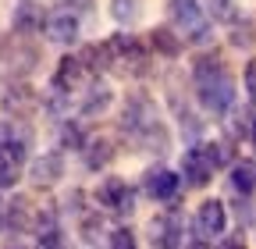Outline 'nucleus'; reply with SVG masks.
I'll list each match as a JSON object with an SVG mask.
<instances>
[{
    "label": "nucleus",
    "mask_w": 256,
    "mask_h": 249,
    "mask_svg": "<svg viewBox=\"0 0 256 249\" xmlns=\"http://www.w3.org/2000/svg\"><path fill=\"white\" fill-rule=\"evenodd\" d=\"M118 132L128 146H136L142 153H153V157H164L171 150V132L164 118H160V107L153 96L146 92H128L124 96V107H121V118H118Z\"/></svg>",
    "instance_id": "nucleus-1"
},
{
    "label": "nucleus",
    "mask_w": 256,
    "mask_h": 249,
    "mask_svg": "<svg viewBox=\"0 0 256 249\" xmlns=\"http://www.w3.org/2000/svg\"><path fill=\"white\" fill-rule=\"evenodd\" d=\"M192 89L206 114L228 118L235 107V78L228 75V64L217 50H206L192 60Z\"/></svg>",
    "instance_id": "nucleus-2"
},
{
    "label": "nucleus",
    "mask_w": 256,
    "mask_h": 249,
    "mask_svg": "<svg viewBox=\"0 0 256 249\" xmlns=\"http://www.w3.org/2000/svg\"><path fill=\"white\" fill-rule=\"evenodd\" d=\"M107 46H110V57H114V68L121 64V72L132 75V78L150 75V46H146V40H139L132 32H114L107 40Z\"/></svg>",
    "instance_id": "nucleus-3"
},
{
    "label": "nucleus",
    "mask_w": 256,
    "mask_h": 249,
    "mask_svg": "<svg viewBox=\"0 0 256 249\" xmlns=\"http://www.w3.org/2000/svg\"><path fill=\"white\" fill-rule=\"evenodd\" d=\"M136 189L128 185L124 178H104L100 185H96V206H100L104 214H114V217H132L136 214Z\"/></svg>",
    "instance_id": "nucleus-4"
},
{
    "label": "nucleus",
    "mask_w": 256,
    "mask_h": 249,
    "mask_svg": "<svg viewBox=\"0 0 256 249\" xmlns=\"http://www.w3.org/2000/svg\"><path fill=\"white\" fill-rule=\"evenodd\" d=\"M43 36H46L54 46H75L78 36H82V18H78L75 11H68V8H57V11H50L46 22H43Z\"/></svg>",
    "instance_id": "nucleus-5"
},
{
    "label": "nucleus",
    "mask_w": 256,
    "mask_h": 249,
    "mask_svg": "<svg viewBox=\"0 0 256 249\" xmlns=\"http://www.w3.org/2000/svg\"><path fill=\"white\" fill-rule=\"evenodd\" d=\"M32 242L43 246V249H54V246H64V228H60V206L57 203H46L32 214Z\"/></svg>",
    "instance_id": "nucleus-6"
},
{
    "label": "nucleus",
    "mask_w": 256,
    "mask_h": 249,
    "mask_svg": "<svg viewBox=\"0 0 256 249\" xmlns=\"http://www.w3.org/2000/svg\"><path fill=\"white\" fill-rule=\"evenodd\" d=\"M182 185H185L182 174L171 168H153L142 174V192H146V200H156V203H178Z\"/></svg>",
    "instance_id": "nucleus-7"
},
{
    "label": "nucleus",
    "mask_w": 256,
    "mask_h": 249,
    "mask_svg": "<svg viewBox=\"0 0 256 249\" xmlns=\"http://www.w3.org/2000/svg\"><path fill=\"white\" fill-rule=\"evenodd\" d=\"M214 164H210V157H206V150L200 146V142H192L185 153H182V168H178V174H182V182L185 185H192V189H203V185H210L214 182Z\"/></svg>",
    "instance_id": "nucleus-8"
},
{
    "label": "nucleus",
    "mask_w": 256,
    "mask_h": 249,
    "mask_svg": "<svg viewBox=\"0 0 256 249\" xmlns=\"http://www.w3.org/2000/svg\"><path fill=\"white\" fill-rule=\"evenodd\" d=\"M60 178H64V150H46L40 157H32L28 182L36 185V189H54Z\"/></svg>",
    "instance_id": "nucleus-9"
},
{
    "label": "nucleus",
    "mask_w": 256,
    "mask_h": 249,
    "mask_svg": "<svg viewBox=\"0 0 256 249\" xmlns=\"http://www.w3.org/2000/svg\"><path fill=\"white\" fill-rule=\"evenodd\" d=\"M185 228H182V214H178V206H168V214H160V217H153V221L146 224V238L153 242V246H182L185 238Z\"/></svg>",
    "instance_id": "nucleus-10"
},
{
    "label": "nucleus",
    "mask_w": 256,
    "mask_h": 249,
    "mask_svg": "<svg viewBox=\"0 0 256 249\" xmlns=\"http://www.w3.org/2000/svg\"><path fill=\"white\" fill-rule=\"evenodd\" d=\"M86 82V64H82V57H60L57 60V68L50 75V89L54 92H64V96H72V92H78Z\"/></svg>",
    "instance_id": "nucleus-11"
},
{
    "label": "nucleus",
    "mask_w": 256,
    "mask_h": 249,
    "mask_svg": "<svg viewBox=\"0 0 256 249\" xmlns=\"http://www.w3.org/2000/svg\"><path fill=\"white\" fill-rule=\"evenodd\" d=\"M43 22H46V11L36 4V0H22L14 8V18H11V32L18 40H32L36 32H43Z\"/></svg>",
    "instance_id": "nucleus-12"
},
{
    "label": "nucleus",
    "mask_w": 256,
    "mask_h": 249,
    "mask_svg": "<svg viewBox=\"0 0 256 249\" xmlns=\"http://www.w3.org/2000/svg\"><path fill=\"white\" fill-rule=\"evenodd\" d=\"M110 104H114V89L104 78H92L89 89H86V96L78 100V114L82 118H100L104 110H110Z\"/></svg>",
    "instance_id": "nucleus-13"
},
{
    "label": "nucleus",
    "mask_w": 256,
    "mask_h": 249,
    "mask_svg": "<svg viewBox=\"0 0 256 249\" xmlns=\"http://www.w3.org/2000/svg\"><path fill=\"white\" fill-rule=\"evenodd\" d=\"M196 228L203 235H224V228H228V206L220 200H203L196 210Z\"/></svg>",
    "instance_id": "nucleus-14"
},
{
    "label": "nucleus",
    "mask_w": 256,
    "mask_h": 249,
    "mask_svg": "<svg viewBox=\"0 0 256 249\" xmlns=\"http://www.w3.org/2000/svg\"><path fill=\"white\" fill-rule=\"evenodd\" d=\"M0 107H4V114H11V118H25L32 107H36L32 86L22 82V78H14V82L8 86V92H4V100H0Z\"/></svg>",
    "instance_id": "nucleus-15"
},
{
    "label": "nucleus",
    "mask_w": 256,
    "mask_h": 249,
    "mask_svg": "<svg viewBox=\"0 0 256 249\" xmlns=\"http://www.w3.org/2000/svg\"><path fill=\"white\" fill-rule=\"evenodd\" d=\"M4 232H11V235L32 232V206L25 196H11L4 203Z\"/></svg>",
    "instance_id": "nucleus-16"
},
{
    "label": "nucleus",
    "mask_w": 256,
    "mask_h": 249,
    "mask_svg": "<svg viewBox=\"0 0 256 249\" xmlns=\"http://www.w3.org/2000/svg\"><path fill=\"white\" fill-rule=\"evenodd\" d=\"M114 142L107 139V136H96V139H86V146H82V164H86V171H104L110 160H114Z\"/></svg>",
    "instance_id": "nucleus-17"
},
{
    "label": "nucleus",
    "mask_w": 256,
    "mask_h": 249,
    "mask_svg": "<svg viewBox=\"0 0 256 249\" xmlns=\"http://www.w3.org/2000/svg\"><path fill=\"white\" fill-rule=\"evenodd\" d=\"M171 107H174V121H178V136H182L188 146L200 142V139H203V121H200V114L192 110L188 104L174 100V96H171Z\"/></svg>",
    "instance_id": "nucleus-18"
},
{
    "label": "nucleus",
    "mask_w": 256,
    "mask_h": 249,
    "mask_svg": "<svg viewBox=\"0 0 256 249\" xmlns=\"http://www.w3.org/2000/svg\"><path fill=\"white\" fill-rule=\"evenodd\" d=\"M54 139H57V150H82V146H86L82 121H75V118H57Z\"/></svg>",
    "instance_id": "nucleus-19"
},
{
    "label": "nucleus",
    "mask_w": 256,
    "mask_h": 249,
    "mask_svg": "<svg viewBox=\"0 0 256 249\" xmlns=\"http://www.w3.org/2000/svg\"><path fill=\"white\" fill-rule=\"evenodd\" d=\"M78 57H82L86 72H92V75H104V72L114 68V57H110V46L107 43H89V46H82Z\"/></svg>",
    "instance_id": "nucleus-20"
},
{
    "label": "nucleus",
    "mask_w": 256,
    "mask_h": 249,
    "mask_svg": "<svg viewBox=\"0 0 256 249\" xmlns=\"http://www.w3.org/2000/svg\"><path fill=\"white\" fill-rule=\"evenodd\" d=\"M182 40L174 36V28H168V25H156L153 32H150V50H156L160 57H168V60H174L178 54H182Z\"/></svg>",
    "instance_id": "nucleus-21"
},
{
    "label": "nucleus",
    "mask_w": 256,
    "mask_h": 249,
    "mask_svg": "<svg viewBox=\"0 0 256 249\" xmlns=\"http://www.w3.org/2000/svg\"><path fill=\"white\" fill-rule=\"evenodd\" d=\"M228 185H232V192H235V196H252V192H256V164H249V160L232 164V178H228Z\"/></svg>",
    "instance_id": "nucleus-22"
},
{
    "label": "nucleus",
    "mask_w": 256,
    "mask_h": 249,
    "mask_svg": "<svg viewBox=\"0 0 256 249\" xmlns=\"http://www.w3.org/2000/svg\"><path fill=\"white\" fill-rule=\"evenodd\" d=\"M168 18L174 25H192L196 18H203V8H200V0H168Z\"/></svg>",
    "instance_id": "nucleus-23"
},
{
    "label": "nucleus",
    "mask_w": 256,
    "mask_h": 249,
    "mask_svg": "<svg viewBox=\"0 0 256 249\" xmlns=\"http://www.w3.org/2000/svg\"><path fill=\"white\" fill-rule=\"evenodd\" d=\"M110 18L114 25L128 28V25H136L142 18V0H110Z\"/></svg>",
    "instance_id": "nucleus-24"
},
{
    "label": "nucleus",
    "mask_w": 256,
    "mask_h": 249,
    "mask_svg": "<svg viewBox=\"0 0 256 249\" xmlns=\"http://www.w3.org/2000/svg\"><path fill=\"white\" fill-rule=\"evenodd\" d=\"M203 150H206V157H210V164H214L217 171H220V168H232V164H235V142H228V139L206 142Z\"/></svg>",
    "instance_id": "nucleus-25"
},
{
    "label": "nucleus",
    "mask_w": 256,
    "mask_h": 249,
    "mask_svg": "<svg viewBox=\"0 0 256 249\" xmlns=\"http://www.w3.org/2000/svg\"><path fill=\"white\" fill-rule=\"evenodd\" d=\"M228 43H232L235 50H249V46L256 43V25L246 22V18H242V22L235 18V22H232V32H228Z\"/></svg>",
    "instance_id": "nucleus-26"
},
{
    "label": "nucleus",
    "mask_w": 256,
    "mask_h": 249,
    "mask_svg": "<svg viewBox=\"0 0 256 249\" xmlns=\"http://www.w3.org/2000/svg\"><path fill=\"white\" fill-rule=\"evenodd\" d=\"M104 232V210H92V214H78V235H82V242L89 246V242H96V235Z\"/></svg>",
    "instance_id": "nucleus-27"
},
{
    "label": "nucleus",
    "mask_w": 256,
    "mask_h": 249,
    "mask_svg": "<svg viewBox=\"0 0 256 249\" xmlns=\"http://www.w3.org/2000/svg\"><path fill=\"white\" fill-rule=\"evenodd\" d=\"M206 11H210V22H224V25H232L238 18L235 0H206Z\"/></svg>",
    "instance_id": "nucleus-28"
},
{
    "label": "nucleus",
    "mask_w": 256,
    "mask_h": 249,
    "mask_svg": "<svg viewBox=\"0 0 256 249\" xmlns=\"http://www.w3.org/2000/svg\"><path fill=\"white\" fill-rule=\"evenodd\" d=\"M210 40H214V25L210 22L196 18L188 25V46H210Z\"/></svg>",
    "instance_id": "nucleus-29"
},
{
    "label": "nucleus",
    "mask_w": 256,
    "mask_h": 249,
    "mask_svg": "<svg viewBox=\"0 0 256 249\" xmlns=\"http://www.w3.org/2000/svg\"><path fill=\"white\" fill-rule=\"evenodd\" d=\"M107 246H121V249H136V232L121 224V228H110L107 232Z\"/></svg>",
    "instance_id": "nucleus-30"
},
{
    "label": "nucleus",
    "mask_w": 256,
    "mask_h": 249,
    "mask_svg": "<svg viewBox=\"0 0 256 249\" xmlns=\"http://www.w3.org/2000/svg\"><path fill=\"white\" fill-rule=\"evenodd\" d=\"M18 178H22V168H18V164L0 160V192H4V189H14Z\"/></svg>",
    "instance_id": "nucleus-31"
},
{
    "label": "nucleus",
    "mask_w": 256,
    "mask_h": 249,
    "mask_svg": "<svg viewBox=\"0 0 256 249\" xmlns=\"http://www.w3.org/2000/svg\"><path fill=\"white\" fill-rule=\"evenodd\" d=\"M242 86H246V96H249V104L256 107V57L246 64V72H242Z\"/></svg>",
    "instance_id": "nucleus-32"
},
{
    "label": "nucleus",
    "mask_w": 256,
    "mask_h": 249,
    "mask_svg": "<svg viewBox=\"0 0 256 249\" xmlns=\"http://www.w3.org/2000/svg\"><path fill=\"white\" fill-rule=\"evenodd\" d=\"M60 8H68V11H75L78 18L86 14V11H92V0H64V4Z\"/></svg>",
    "instance_id": "nucleus-33"
},
{
    "label": "nucleus",
    "mask_w": 256,
    "mask_h": 249,
    "mask_svg": "<svg viewBox=\"0 0 256 249\" xmlns=\"http://www.w3.org/2000/svg\"><path fill=\"white\" fill-rule=\"evenodd\" d=\"M14 132V118H4V121H0V146H4L8 142V136Z\"/></svg>",
    "instance_id": "nucleus-34"
},
{
    "label": "nucleus",
    "mask_w": 256,
    "mask_h": 249,
    "mask_svg": "<svg viewBox=\"0 0 256 249\" xmlns=\"http://www.w3.org/2000/svg\"><path fill=\"white\" fill-rule=\"evenodd\" d=\"M249 142L256 146V118H252V124H249Z\"/></svg>",
    "instance_id": "nucleus-35"
},
{
    "label": "nucleus",
    "mask_w": 256,
    "mask_h": 249,
    "mask_svg": "<svg viewBox=\"0 0 256 249\" xmlns=\"http://www.w3.org/2000/svg\"><path fill=\"white\" fill-rule=\"evenodd\" d=\"M0 228H4V206H0Z\"/></svg>",
    "instance_id": "nucleus-36"
}]
</instances>
